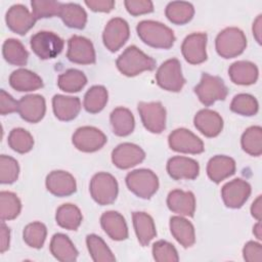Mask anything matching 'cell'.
<instances>
[{
    "label": "cell",
    "instance_id": "obj_47",
    "mask_svg": "<svg viewBox=\"0 0 262 262\" xmlns=\"http://www.w3.org/2000/svg\"><path fill=\"white\" fill-rule=\"evenodd\" d=\"M124 4L127 11L134 16L154 11V4L149 0H126Z\"/></svg>",
    "mask_w": 262,
    "mask_h": 262
},
{
    "label": "cell",
    "instance_id": "obj_31",
    "mask_svg": "<svg viewBox=\"0 0 262 262\" xmlns=\"http://www.w3.org/2000/svg\"><path fill=\"white\" fill-rule=\"evenodd\" d=\"M113 132L117 136H127L134 130L135 121L132 113L126 107L115 108L110 116Z\"/></svg>",
    "mask_w": 262,
    "mask_h": 262
},
{
    "label": "cell",
    "instance_id": "obj_21",
    "mask_svg": "<svg viewBox=\"0 0 262 262\" xmlns=\"http://www.w3.org/2000/svg\"><path fill=\"white\" fill-rule=\"evenodd\" d=\"M195 128L207 137H216L223 129L221 116L212 110L204 108L196 113L193 119Z\"/></svg>",
    "mask_w": 262,
    "mask_h": 262
},
{
    "label": "cell",
    "instance_id": "obj_16",
    "mask_svg": "<svg viewBox=\"0 0 262 262\" xmlns=\"http://www.w3.org/2000/svg\"><path fill=\"white\" fill-rule=\"evenodd\" d=\"M207 35L205 33H192L182 42L181 52L184 59L191 64H199L207 59Z\"/></svg>",
    "mask_w": 262,
    "mask_h": 262
},
{
    "label": "cell",
    "instance_id": "obj_23",
    "mask_svg": "<svg viewBox=\"0 0 262 262\" xmlns=\"http://www.w3.org/2000/svg\"><path fill=\"white\" fill-rule=\"evenodd\" d=\"M104 232L114 241H124L128 237V227L125 218L116 211H107L100 217Z\"/></svg>",
    "mask_w": 262,
    "mask_h": 262
},
{
    "label": "cell",
    "instance_id": "obj_51",
    "mask_svg": "<svg viewBox=\"0 0 262 262\" xmlns=\"http://www.w3.org/2000/svg\"><path fill=\"white\" fill-rule=\"evenodd\" d=\"M0 252L4 253L9 248V242H10V230L4 223V221L1 222L0 227Z\"/></svg>",
    "mask_w": 262,
    "mask_h": 262
},
{
    "label": "cell",
    "instance_id": "obj_20",
    "mask_svg": "<svg viewBox=\"0 0 262 262\" xmlns=\"http://www.w3.org/2000/svg\"><path fill=\"white\" fill-rule=\"evenodd\" d=\"M46 112L45 99L39 94H30L20 98L18 101L17 113L25 121L29 123H38Z\"/></svg>",
    "mask_w": 262,
    "mask_h": 262
},
{
    "label": "cell",
    "instance_id": "obj_1",
    "mask_svg": "<svg viewBox=\"0 0 262 262\" xmlns=\"http://www.w3.org/2000/svg\"><path fill=\"white\" fill-rule=\"evenodd\" d=\"M136 31L141 41L154 48L169 49L175 42L173 31L159 21L142 20L137 25Z\"/></svg>",
    "mask_w": 262,
    "mask_h": 262
},
{
    "label": "cell",
    "instance_id": "obj_3",
    "mask_svg": "<svg viewBox=\"0 0 262 262\" xmlns=\"http://www.w3.org/2000/svg\"><path fill=\"white\" fill-rule=\"evenodd\" d=\"M216 51L223 58H233L244 52L247 47V38L242 30L235 27L221 31L215 41Z\"/></svg>",
    "mask_w": 262,
    "mask_h": 262
},
{
    "label": "cell",
    "instance_id": "obj_19",
    "mask_svg": "<svg viewBox=\"0 0 262 262\" xmlns=\"http://www.w3.org/2000/svg\"><path fill=\"white\" fill-rule=\"evenodd\" d=\"M167 172L169 176L175 180H192L199 176L200 166L193 159L176 156L169 159L167 163Z\"/></svg>",
    "mask_w": 262,
    "mask_h": 262
},
{
    "label": "cell",
    "instance_id": "obj_43",
    "mask_svg": "<svg viewBox=\"0 0 262 262\" xmlns=\"http://www.w3.org/2000/svg\"><path fill=\"white\" fill-rule=\"evenodd\" d=\"M47 229L46 226L41 222L29 223L23 232V237L25 243L35 249H40L44 245L46 239Z\"/></svg>",
    "mask_w": 262,
    "mask_h": 262
},
{
    "label": "cell",
    "instance_id": "obj_33",
    "mask_svg": "<svg viewBox=\"0 0 262 262\" xmlns=\"http://www.w3.org/2000/svg\"><path fill=\"white\" fill-rule=\"evenodd\" d=\"M59 17L63 24L72 29L81 30L87 23V13L77 3H62Z\"/></svg>",
    "mask_w": 262,
    "mask_h": 262
},
{
    "label": "cell",
    "instance_id": "obj_24",
    "mask_svg": "<svg viewBox=\"0 0 262 262\" xmlns=\"http://www.w3.org/2000/svg\"><path fill=\"white\" fill-rule=\"evenodd\" d=\"M235 172V162L232 158L226 156H215L208 162L207 174L209 178L215 182L219 183L229 176L233 175Z\"/></svg>",
    "mask_w": 262,
    "mask_h": 262
},
{
    "label": "cell",
    "instance_id": "obj_29",
    "mask_svg": "<svg viewBox=\"0 0 262 262\" xmlns=\"http://www.w3.org/2000/svg\"><path fill=\"white\" fill-rule=\"evenodd\" d=\"M170 230L174 238L184 248L191 247L195 242L194 227L183 216H173L170 219Z\"/></svg>",
    "mask_w": 262,
    "mask_h": 262
},
{
    "label": "cell",
    "instance_id": "obj_48",
    "mask_svg": "<svg viewBox=\"0 0 262 262\" xmlns=\"http://www.w3.org/2000/svg\"><path fill=\"white\" fill-rule=\"evenodd\" d=\"M244 259L248 262H261L262 261V247L259 243L250 241L243 249Z\"/></svg>",
    "mask_w": 262,
    "mask_h": 262
},
{
    "label": "cell",
    "instance_id": "obj_34",
    "mask_svg": "<svg viewBox=\"0 0 262 262\" xmlns=\"http://www.w3.org/2000/svg\"><path fill=\"white\" fill-rule=\"evenodd\" d=\"M165 14L172 24L185 25L193 17L194 8L189 2L173 1L167 5Z\"/></svg>",
    "mask_w": 262,
    "mask_h": 262
},
{
    "label": "cell",
    "instance_id": "obj_15",
    "mask_svg": "<svg viewBox=\"0 0 262 262\" xmlns=\"http://www.w3.org/2000/svg\"><path fill=\"white\" fill-rule=\"evenodd\" d=\"M144 158V150L140 146L129 142L119 144L112 152V162L119 169L132 168L141 163Z\"/></svg>",
    "mask_w": 262,
    "mask_h": 262
},
{
    "label": "cell",
    "instance_id": "obj_50",
    "mask_svg": "<svg viewBox=\"0 0 262 262\" xmlns=\"http://www.w3.org/2000/svg\"><path fill=\"white\" fill-rule=\"evenodd\" d=\"M85 4L96 12H110L115 7V1L113 0H87Z\"/></svg>",
    "mask_w": 262,
    "mask_h": 262
},
{
    "label": "cell",
    "instance_id": "obj_46",
    "mask_svg": "<svg viewBox=\"0 0 262 262\" xmlns=\"http://www.w3.org/2000/svg\"><path fill=\"white\" fill-rule=\"evenodd\" d=\"M152 256L158 262H177L179 260L175 247L162 239L152 245Z\"/></svg>",
    "mask_w": 262,
    "mask_h": 262
},
{
    "label": "cell",
    "instance_id": "obj_41",
    "mask_svg": "<svg viewBox=\"0 0 262 262\" xmlns=\"http://www.w3.org/2000/svg\"><path fill=\"white\" fill-rule=\"evenodd\" d=\"M8 145L16 152H29L34 145V139L31 133L23 128H14L8 135Z\"/></svg>",
    "mask_w": 262,
    "mask_h": 262
},
{
    "label": "cell",
    "instance_id": "obj_35",
    "mask_svg": "<svg viewBox=\"0 0 262 262\" xmlns=\"http://www.w3.org/2000/svg\"><path fill=\"white\" fill-rule=\"evenodd\" d=\"M87 83L85 74L76 69H70L60 74L57 79L58 88L64 92H78L84 88Z\"/></svg>",
    "mask_w": 262,
    "mask_h": 262
},
{
    "label": "cell",
    "instance_id": "obj_11",
    "mask_svg": "<svg viewBox=\"0 0 262 262\" xmlns=\"http://www.w3.org/2000/svg\"><path fill=\"white\" fill-rule=\"evenodd\" d=\"M168 142L170 148L177 152L196 155L203 152L205 149L203 141L185 128H179L172 131L168 137Z\"/></svg>",
    "mask_w": 262,
    "mask_h": 262
},
{
    "label": "cell",
    "instance_id": "obj_54",
    "mask_svg": "<svg viewBox=\"0 0 262 262\" xmlns=\"http://www.w3.org/2000/svg\"><path fill=\"white\" fill-rule=\"evenodd\" d=\"M253 233L254 235L260 241L262 238V227H261V220L258 221L254 227H253Z\"/></svg>",
    "mask_w": 262,
    "mask_h": 262
},
{
    "label": "cell",
    "instance_id": "obj_10",
    "mask_svg": "<svg viewBox=\"0 0 262 262\" xmlns=\"http://www.w3.org/2000/svg\"><path fill=\"white\" fill-rule=\"evenodd\" d=\"M75 147L84 152H93L100 149L107 141L105 134L91 126L78 128L72 137Z\"/></svg>",
    "mask_w": 262,
    "mask_h": 262
},
{
    "label": "cell",
    "instance_id": "obj_5",
    "mask_svg": "<svg viewBox=\"0 0 262 262\" xmlns=\"http://www.w3.org/2000/svg\"><path fill=\"white\" fill-rule=\"evenodd\" d=\"M89 190L92 199L98 205H110L117 199L119 190L118 182L112 174L99 172L92 177Z\"/></svg>",
    "mask_w": 262,
    "mask_h": 262
},
{
    "label": "cell",
    "instance_id": "obj_27",
    "mask_svg": "<svg viewBox=\"0 0 262 262\" xmlns=\"http://www.w3.org/2000/svg\"><path fill=\"white\" fill-rule=\"evenodd\" d=\"M230 80L237 85H251L258 79V68L255 63L247 60L233 62L228 70Z\"/></svg>",
    "mask_w": 262,
    "mask_h": 262
},
{
    "label": "cell",
    "instance_id": "obj_38",
    "mask_svg": "<svg viewBox=\"0 0 262 262\" xmlns=\"http://www.w3.org/2000/svg\"><path fill=\"white\" fill-rule=\"evenodd\" d=\"M86 245L93 261L113 262L116 260L112 251L110 250L107 245L104 243V241L100 236L96 234L87 235Z\"/></svg>",
    "mask_w": 262,
    "mask_h": 262
},
{
    "label": "cell",
    "instance_id": "obj_39",
    "mask_svg": "<svg viewBox=\"0 0 262 262\" xmlns=\"http://www.w3.org/2000/svg\"><path fill=\"white\" fill-rule=\"evenodd\" d=\"M241 144L250 156H260L262 154V128L260 126L249 127L242 135Z\"/></svg>",
    "mask_w": 262,
    "mask_h": 262
},
{
    "label": "cell",
    "instance_id": "obj_6",
    "mask_svg": "<svg viewBox=\"0 0 262 262\" xmlns=\"http://www.w3.org/2000/svg\"><path fill=\"white\" fill-rule=\"evenodd\" d=\"M30 45L34 53L41 59L55 58L63 49V40L53 32L40 31L31 37Z\"/></svg>",
    "mask_w": 262,
    "mask_h": 262
},
{
    "label": "cell",
    "instance_id": "obj_49",
    "mask_svg": "<svg viewBox=\"0 0 262 262\" xmlns=\"http://www.w3.org/2000/svg\"><path fill=\"white\" fill-rule=\"evenodd\" d=\"M17 110L18 101H16L10 94L2 89L0 91V114L4 116L15 113Z\"/></svg>",
    "mask_w": 262,
    "mask_h": 262
},
{
    "label": "cell",
    "instance_id": "obj_4",
    "mask_svg": "<svg viewBox=\"0 0 262 262\" xmlns=\"http://www.w3.org/2000/svg\"><path fill=\"white\" fill-rule=\"evenodd\" d=\"M126 184L136 196L147 200L157 192L159 178L149 169H138L127 174Z\"/></svg>",
    "mask_w": 262,
    "mask_h": 262
},
{
    "label": "cell",
    "instance_id": "obj_12",
    "mask_svg": "<svg viewBox=\"0 0 262 262\" xmlns=\"http://www.w3.org/2000/svg\"><path fill=\"white\" fill-rule=\"evenodd\" d=\"M130 30L128 23L121 17L112 18L105 26L102 34L104 46L112 52L118 51L128 40Z\"/></svg>",
    "mask_w": 262,
    "mask_h": 262
},
{
    "label": "cell",
    "instance_id": "obj_44",
    "mask_svg": "<svg viewBox=\"0 0 262 262\" xmlns=\"http://www.w3.org/2000/svg\"><path fill=\"white\" fill-rule=\"evenodd\" d=\"M32 13L38 20L40 18L52 17L59 15L62 3L57 1H43V0H33L31 1Z\"/></svg>",
    "mask_w": 262,
    "mask_h": 262
},
{
    "label": "cell",
    "instance_id": "obj_30",
    "mask_svg": "<svg viewBox=\"0 0 262 262\" xmlns=\"http://www.w3.org/2000/svg\"><path fill=\"white\" fill-rule=\"evenodd\" d=\"M133 226L141 246H147L150 241L157 235L154 219L145 212H134L132 214Z\"/></svg>",
    "mask_w": 262,
    "mask_h": 262
},
{
    "label": "cell",
    "instance_id": "obj_32",
    "mask_svg": "<svg viewBox=\"0 0 262 262\" xmlns=\"http://www.w3.org/2000/svg\"><path fill=\"white\" fill-rule=\"evenodd\" d=\"M82 219L83 216L80 209L73 204H63L56 210L55 220L62 228L77 230L82 223Z\"/></svg>",
    "mask_w": 262,
    "mask_h": 262
},
{
    "label": "cell",
    "instance_id": "obj_8",
    "mask_svg": "<svg viewBox=\"0 0 262 262\" xmlns=\"http://www.w3.org/2000/svg\"><path fill=\"white\" fill-rule=\"evenodd\" d=\"M156 80L158 85L164 90L180 91L185 84L180 61L177 58H170L164 61L157 71Z\"/></svg>",
    "mask_w": 262,
    "mask_h": 262
},
{
    "label": "cell",
    "instance_id": "obj_28",
    "mask_svg": "<svg viewBox=\"0 0 262 262\" xmlns=\"http://www.w3.org/2000/svg\"><path fill=\"white\" fill-rule=\"evenodd\" d=\"M50 252L55 259L61 262H73L78 258V251L68 235L55 233L50 242Z\"/></svg>",
    "mask_w": 262,
    "mask_h": 262
},
{
    "label": "cell",
    "instance_id": "obj_53",
    "mask_svg": "<svg viewBox=\"0 0 262 262\" xmlns=\"http://www.w3.org/2000/svg\"><path fill=\"white\" fill-rule=\"evenodd\" d=\"M253 35L256 41L261 44V36H262V15L259 14L253 24Z\"/></svg>",
    "mask_w": 262,
    "mask_h": 262
},
{
    "label": "cell",
    "instance_id": "obj_2",
    "mask_svg": "<svg viewBox=\"0 0 262 262\" xmlns=\"http://www.w3.org/2000/svg\"><path fill=\"white\" fill-rule=\"evenodd\" d=\"M116 66L118 70L127 77H134L145 71L156 69V60L146 55L136 46L127 47L117 58Z\"/></svg>",
    "mask_w": 262,
    "mask_h": 262
},
{
    "label": "cell",
    "instance_id": "obj_14",
    "mask_svg": "<svg viewBox=\"0 0 262 262\" xmlns=\"http://www.w3.org/2000/svg\"><path fill=\"white\" fill-rule=\"evenodd\" d=\"M251 194V185L241 178L233 179L223 185L221 196L226 207L231 209L241 208Z\"/></svg>",
    "mask_w": 262,
    "mask_h": 262
},
{
    "label": "cell",
    "instance_id": "obj_26",
    "mask_svg": "<svg viewBox=\"0 0 262 262\" xmlns=\"http://www.w3.org/2000/svg\"><path fill=\"white\" fill-rule=\"evenodd\" d=\"M10 86L19 92L34 91L43 86L42 79L27 69H18L13 71L9 76Z\"/></svg>",
    "mask_w": 262,
    "mask_h": 262
},
{
    "label": "cell",
    "instance_id": "obj_7",
    "mask_svg": "<svg viewBox=\"0 0 262 262\" xmlns=\"http://www.w3.org/2000/svg\"><path fill=\"white\" fill-rule=\"evenodd\" d=\"M200 101L209 106L217 100H224L227 96V87L220 77L203 73L200 83L194 87Z\"/></svg>",
    "mask_w": 262,
    "mask_h": 262
},
{
    "label": "cell",
    "instance_id": "obj_37",
    "mask_svg": "<svg viewBox=\"0 0 262 262\" xmlns=\"http://www.w3.org/2000/svg\"><path fill=\"white\" fill-rule=\"evenodd\" d=\"M107 90L101 85L92 86L84 96V108L90 114H97L107 102Z\"/></svg>",
    "mask_w": 262,
    "mask_h": 262
},
{
    "label": "cell",
    "instance_id": "obj_40",
    "mask_svg": "<svg viewBox=\"0 0 262 262\" xmlns=\"http://www.w3.org/2000/svg\"><path fill=\"white\" fill-rule=\"evenodd\" d=\"M21 210V203L17 195L11 191L0 192V216L2 221L16 218Z\"/></svg>",
    "mask_w": 262,
    "mask_h": 262
},
{
    "label": "cell",
    "instance_id": "obj_13",
    "mask_svg": "<svg viewBox=\"0 0 262 262\" xmlns=\"http://www.w3.org/2000/svg\"><path fill=\"white\" fill-rule=\"evenodd\" d=\"M67 57L70 61L79 64H91L96 60L95 50L90 40L74 35L68 41Z\"/></svg>",
    "mask_w": 262,
    "mask_h": 262
},
{
    "label": "cell",
    "instance_id": "obj_42",
    "mask_svg": "<svg viewBox=\"0 0 262 262\" xmlns=\"http://www.w3.org/2000/svg\"><path fill=\"white\" fill-rule=\"evenodd\" d=\"M230 110L242 116H254L258 113L259 104L257 99L250 94L241 93L235 95L230 103Z\"/></svg>",
    "mask_w": 262,
    "mask_h": 262
},
{
    "label": "cell",
    "instance_id": "obj_22",
    "mask_svg": "<svg viewBox=\"0 0 262 262\" xmlns=\"http://www.w3.org/2000/svg\"><path fill=\"white\" fill-rule=\"evenodd\" d=\"M167 206L170 211L180 216L192 217L195 211V198L191 191L174 189L169 192Z\"/></svg>",
    "mask_w": 262,
    "mask_h": 262
},
{
    "label": "cell",
    "instance_id": "obj_9",
    "mask_svg": "<svg viewBox=\"0 0 262 262\" xmlns=\"http://www.w3.org/2000/svg\"><path fill=\"white\" fill-rule=\"evenodd\" d=\"M138 113L145 129L151 133H161L166 128V110L159 101L139 102Z\"/></svg>",
    "mask_w": 262,
    "mask_h": 262
},
{
    "label": "cell",
    "instance_id": "obj_17",
    "mask_svg": "<svg viewBox=\"0 0 262 262\" xmlns=\"http://www.w3.org/2000/svg\"><path fill=\"white\" fill-rule=\"evenodd\" d=\"M36 20L37 19L33 13H31L29 9L21 4L12 5L5 15L7 27L18 35L27 34L28 31L34 27Z\"/></svg>",
    "mask_w": 262,
    "mask_h": 262
},
{
    "label": "cell",
    "instance_id": "obj_25",
    "mask_svg": "<svg viewBox=\"0 0 262 262\" xmlns=\"http://www.w3.org/2000/svg\"><path fill=\"white\" fill-rule=\"evenodd\" d=\"M52 108L58 120L67 122L78 116L81 111V101L78 97L56 94L52 98Z\"/></svg>",
    "mask_w": 262,
    "mask_h": 262
},
{
    "label": "cell",
    "instance_id": "obj_52",
    "mask_svg": "<svg viewBox=\"0 0 262 262\" xmlns=\"http://www.w3.org/2000/svg\"><path fill=\"white\" fill-rule=\"evenodd\" d=\"M251 214L257 221L261 220V215H262V198H261V195H258L257 199L253 202V204L251 206Z\"/></svg>",
    "mask_w": 262,
    "mask_h": 262
},
{
    "label": "cell",
    "instance_id": "obj_45",
    "mask_svg": "<svg viewBox=\"0 0 262 262\" xmlns=\"http://www.w3.org/2000/svg\"><path fill=\"white\" fill-rule=\"evenodd\" d=\"M19 174V166L15 159L2 155L0 157V181L3 184L13 183Z\"/></svg>",
    "mask_w": 262,
    "mask_h": 262
},
{
    "label": "cell",
    "instance_id": "obj_18",
    "mask_svg": "<svg viewBox=\"0 0 262 262\" xmlns=\"http://www.w3.org/2000/svg\"><path fill=\"white\" fill-rule=\"evenodd\" d=\"M46 188L55 196H68L73 194L77 189L74 176L62 170L50 172L46 177Z\"/></svg>",
    "mask_w": 262,
    "mask_h": 262
},
{
    "label": "cell",
    "instance_id": "obj_36",
    "mask_svg": "<svg viewBox=\"0 0 262 262\" xmlns=\"http://www.w3.org/2000/svg\"><path fill=\"white\" fill-rule=\"evenodd\" d=\"M2 53L4 59L13 66H25L29 57V53L23 43L16 39L5 40L2 47Z\"/></svg>",
    "mask_w": 262,
    "mask_h": 262
}]
</instances>
